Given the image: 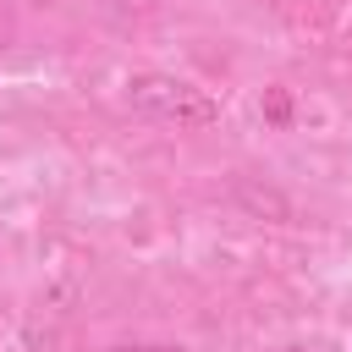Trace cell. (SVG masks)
<instances>
[{
    "label": "cell",
    "instance_id": "cell-3",
    "mask_svg": "<svg viewBox=\"0 0 352 352\" xmlns=\"http://www.w3.org/2000/svg\"><path fill=\"white\" fill-rule=\"evenodd\" d=\"M264 116H270V121H292V99H286L280 88H275V94H264Z\"/></svg>",
    "mask_w": 352,
    "mask_h": 352
},
{
    "label": "cell",
    "instance_id": "cell-1",
    "mask_svg": "<svg viewBox=\"0 0 352 352\" xmlns=\"http://www.w3.org/2000/svg\"><path fill=\"white\" fill-rule=\"evenodd\" d=\"M126 104L143 110V116L176 121V126H214L220 121V104L204 88H192L187 77H170V72H132L126 77Z\"/></svg>",
    "mask_w": 352,
    "mask_h": 352
},
{
    "label": "cell",
    "instance_id": "cell-2",
    "mask_svg": "<svg viewBox=\"0 0 352 352\" xmlns=\"http://www.w3.org/2000/svg\"><path fill=\"white\" fill-rule=\"evenodd\" d=\"M231 204L248 214V220H264V226H292L297 220V204L275 187V182H264V176H231Z\"/></svg>",
    "mask_w": 352,
    "mask_h": 352
},
{
    "label": "cell",
    "instance_id": "cell-4",
    "mask_svg": "<svg viewBox=\"0 0 352 352\" xmlns=\"http://www.w3.org/2000/svg\"><path fill=\"white\" fill-rule=\"evenodd\" d=\"M286 352H302V346H286Z\"/></svg>",
    "mask_w": 352,
    "mask_h": 352
}]
</instances>
